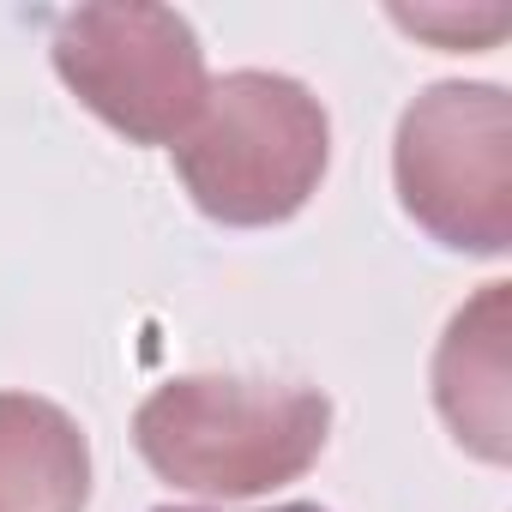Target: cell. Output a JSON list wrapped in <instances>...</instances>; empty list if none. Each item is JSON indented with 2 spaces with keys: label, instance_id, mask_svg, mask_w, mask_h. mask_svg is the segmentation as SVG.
<instances>
[{
  "label": "cell",
  "instance_id": "obj_1",
  "mask_svg": "<svg viewBox=\"0 0 512 512\" xmlns=\"http://www.w3.org/2000/svg\"><path fill=\"white\" fill-rule=\"evenodd\" d=\"M332 404L290 380H175L139 404V452L193 494H260L302 476L326 446Z\"/></svg>",
  "mask_w": 512,
  "mask_h": 512
},
{
  "label": "cell",
  "instance_id": "obj_2",
  "mask_svg": "<svg viewBox=\"0 0 512 512\" xmlns=\"http://www.w3.org/2000/svg\"><path fill=\"white\" fill-rule=\"evenodd\" d=\"M175 169L199 211L223 223H278L302 211L326 169V109L278 73H229L205 91L199 121L175 145Z\"/></svg>",
  "mask_w": 512,
  "mask_h": 512
},
{
  "label": "cell",
  "instance_id": "obj_3",
  "mask_svg": "<svg viewBox=\"0 0 512 512\" xmlns=\"http://www.w3.org/2000/svg\"><path fill=\"white\" fill-rule=\"evenodd\" d=\"M398 193L446 247L500 253L512 235V109L494 85H434L398 127Z\"/></svg>",
  "mask_w": 512,
  "mask_h": 512
},
{
  "label": "cell",
  "instance_id": "obj_4",
  "mask_svg": "<svg viewBox=\"0 0 512 512\" xmlns=\"http://www.w3.org/2000/svg\"><path fill=\"white\" fill-rule=\"evenodd\" d=\"M61 79L127 139L181 145L205 109V55L169 7H79L55 31Z\"/></svg>",
  "mask_w": 512,
  "mask_h": 512
},
{
  "label": "cell",
  "instance_id": "obj_5",
  "mask_svg": "<svg viewBox=\"0 0 512 512\" xmlns=\"http://www.w3.org/2000/svg\"><path fill=\"white\" fill-rule=\"evenodd\" d=\"M91 452L67 410L0 392V512H79Z\"/></svg>",
  "mask_w": 512,
  "mask_h": 512
},
{
  "label": "cell",
  "instance_id": "obj_6",
  "mask_svg": "<svg viewBox=\"0 0 512 512\" xmlns=\"http://www.w3.org/2000/svg\"><path fill=\"white\" fill-rule=\"evenodd\" d=\"M434 392L446 422L482 458H506V284H488L440 344Z\"/></svg>",
  "mask_w": 512,
  "mask_h": 512
},
{
  "label": "cell",
  "instance_id": "obj_7",
  "mask_svg": "<svg viewBox=\"0 0 512 512\" xmlns=\"http://www.w3.org/2000/svg\"><path fill=\"white\" fill-rule=\"evenodd\" d=\"M410 31H434V37H464L470 43V31H482V37H494V31H506V13H482V19H452V13H398Z\"/></svg>",
  "mask_w": 512,
  "mask_h": 512
},
{
  "label": "cell",
  "instance_id": "obj_8",
  "mask_svg": "<svg viewBox=\"0 0 512 512\" xmlns=\"http://www.w3.org/2000/svg\"><path fill=\"white\" fill-rule=\"evenodd\" d=\"M163 512H175V506H163ZM278 512H320V506H278Z\"/></svg>",
  "mask_w": 512,
  "mask_h": 512
}]
</instances>
